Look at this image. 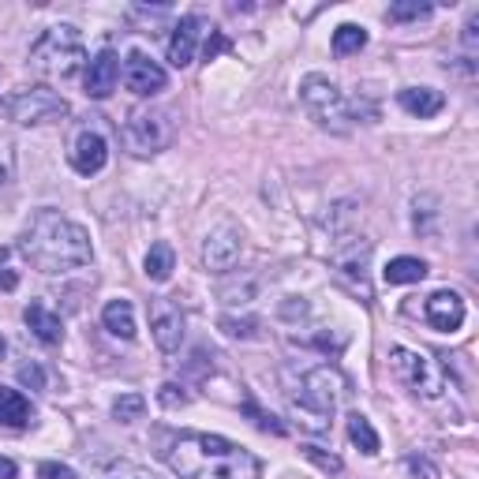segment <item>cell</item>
Wrapping results in <instances>:
<instances>
[{"instance_id": "cell-1", "label": "cell", "mask_w": 479, "mask_h": 479, "mask_svg": "<svg viewBox=\"0 0 479 479\" xmlns=\"http://www.w3.org/2000/svg\"><path fill=\"white\" fill-rule=\"evenodd\" d=\"M162 457L180 479H262V461L255 453L207 431L165 434Z\"/></svg>"}, {"instance_id": "cell-2", "label": "cell", "mask_w": 479, "mask_h": 479, "mask_svg": "<svg viewBox=\"0 0 479 479\" xmlns=\"http://www.w3.org/2000/svg\"><path fill=\"white\" fill-rule=\"evenodd\" d=\"M23 255L42 270V273H68L87 266L94 248H90V232L83 225H75L71 218L57 210H37L23 232Z\"/></svg>"}, {"instance_id": "cell-3", "label": "cell", "mask_w": 479, "mask_h": 479, "mask_svg": "<svg viewBox=\"0 0 479 479\" xmlns=\"http://www.w3.org/2000/svg\"><path fill=\"white\" fill-rule=\"evenodd\" d=\"M337 397H341V378L330 367H314L289 393V405H293V416L303 431L323 434V431H330V416L337 409Z\"/></svg>"}, {"instance_id": "cell-4", "label": "cell", "mask_w": 479, "mask_h": 479, "mask_svg": "<svg viewBox=\"0 0 479 479\" xmlns=\"http://www.w3.org/2000/svg\"><path fill=\"white\" fill-rule=\"evenodd\" d=\"M30 64L42 71V75H53V79H71L79 68L87 64V46H83V34L75 27L60 23V27H49L37 42L30 46Z\"/></svg>"}, {"instance_id": "cell-5", "label": "cell", "mask_w": 479, "mask_h": 479, "mask_svg": "<svg viewBox=\"0 0 479 479\" xmlns=\"http://www.w3.org/2000/svg\"><path fill=\"white\" fill-rule=\"evenodd\" d=\"M300 101L303 109L311 112V120L318 128H326V132H348L352 128V120H356V101H348L341 94L337 83H330L326 75H303V83H300Z\"/></svg>"}, {"instance_id": "cell-6", "label": "cell", "mask_w": 479, "mask_h": 479, "mask_svg": "<svg viewBox=\"0 0 479 479\" xmlns=\"http://www.w3.org/2000/svg\"><path fill=\"white\" fill-rule=\"evenodd\" d=\"M5 112L16 124H46V120L68 116V101L49 87H23L5 98Z\"/></svg>"}, {"instance_id": "cell-7", "label": "cell", "mask_w": 479, "mask_h": 479, "mask_svg": "<svg viewBox=\"0 0 479 479\" xmlns=\"http://www.w3.org/2000/svg\"><path fill=\"white\" fill-rule=\"evenodd\" d=\"M389 364H393V371H397V378H401L412 393H420V397H438L442 393V375H438V367L431 364L427 356H420V352H412V348H389Z\"/></svg>"}, {"instance_id": "cell-8", "label": "cell", "mask_w": 479, "mask_h": 479, "mask_svg": "<svg viewBox=\"0 0 479 479\" xmlns=\"http://www.w3.org/2000/svg\"><path fill=\"white\" fill-rule=\"evenodd\" d=\"M173 143V116L165 109H139L128 120V146L135 154H157Z\"/></svg>"}, {"instance_id": "cell-9", "label": "cell", "mask_w": 479, "mask_h": 479, "mask_svg": "<svg viewBox=\"0 0 479 479\" xmlns=\"http://www.w3.org/2000/svg\"><path fill=\"white\" fill-rule=\"evenodd\" d=\"M150 334H154V345L165 356L180 352V345H184V311L169 296H154V303H150Z\"/></svg>"}, {"instance_id": "cell-10", "label": "cell", "mask_w": 479, "mask_h": 479, "mask_svg": "<svg viewBox=\"0 0 479 479\" xmlns=\"http://www.w3.org/2000/svg\"><path fill=\"white\" fill-rule=\"evenodd\" d=\"M124 83H128L132 94H139V98H154V94H162V90H165L169 75H165V68L157 64L154 57H146L143 49H132L128 60H124Z\"/></svg>"}, {"instance_id": "cell-11", "label": "cell", "mask_w": 479, "mask_h": 479, "mask_svg": "<svg viewBox=\"0 0 479 479\" xmlns=\"http://www.w3.org/2000/svg\"><path fill=\"white\" fill-rule=\"evenodd\" d=\"M367 259H371V244L364 236L348 240V244H337V251H334V266L341 273V282H348L356 293H364V296H371V289H367Z\"/></svg>"}, {"instance_id": "cell-12", "label": "cell", "mask_w": 479, "mask_h": 479, "mask_svg": "<svg viewBox=\"0 0 479 479\" xmlns=\"http://www.w3.org/2000/svg\"><path fill=\"white\" fill-rule=\"evenodd\" d=\"M240 248H244V240L232 225H218L207 240H203V266L214 270V273H225L240 262Z\"/></svg>"}, {"instance_id": "cell-13", "label": "cell", "mask_w": 479, "mask_h": 479, "mask_svg": "<svg viewBox=\"0 0 479 479\" xmlns=\"http://www.w3.org/2000/svg\"><path fill=\"white\" fill-rule=\"evenodd\" d=\"M68 157H71V169H75L79 176H94V173H101V169H105V162H109V143H105V135H101V132L83 128V132L75 135V143H71Z\"/></svg>"}, {"instance_id": "cell-14", "label": "cell", "mask_w": 479, "mask_h": 479, "mask_svg": "<svg viewBox=\"0 0 479 479\" xmlns=\"http://www.w3.org/2000/svg\"><path fill=\"white\" fill-rule=\"evenodd\" d=\"M423 318H427V323H431L434 330L457 334V330L464 326V300H461L457 293L442 289V293L427 296V303H423Z\"/></svg>"}, {"instance_id": "cell-15", "label": "cell", "mask_w": 479, "mask_h": 479, "mask_svg": "<svg viewBox=\"0 0 479 479\" xmlns=\"http://www.w3.org/2000/svg\"><path fill=\"white\" fill-rule=\"evenodd\" d=\"M120 79V57L112 49H101L98 57L87 60V94L90 98H109Z\"/></svg>"}, {"instance_id": "cell-16", "label": "cell", "mask_w": 479, "mask_h": 479, "mask_svg": "<svg viewBox=\"0 0 479 479\" xmlns=\"http://www.w3.org/2000/svg\"><path fill=\"white\" fill-rule=\"evenodd\" d=\"M198 34H203V16H184L169 37V64L173 68H187L198 46Z\"/></svg>"}, {"instance_id": "cell-17", "label": "cell", "mask_w": 479, "mask_h": 479, "mask_svg": "<svg viewBox=\"0 0 479 479\" xmlns=\"http://www.w3.org/2000/svg\"><path fill=\"white\" fill-rule=\"evenodd\" d=\"M23 323H27V330H30L37 341H42V345H60V341H64V323H60V314H53L42 300L27 303Z\"/></svg>"}, {"instance_id": "cell-18", "label": "cell", "mask_w": 479, "mask_h": 479, "mask_svg": "<svg viewBox=\"0 0 479 479\" xmlns=\"http://www.w3.org/2000/svg\"><path fill=\"white\" fill-rule=\"evenodd\" d=\"M397 101H401L405 112H412V116H420V120L442 112V105H446L442 90H431V87H409V90L397 94Z\"/></svg>"}, {"instance_id": "cell-19", "label": "cell", "mask_w": 479, "mask_h": 479, "mask_svg": "<svg viewBox=\"0 0 479 479\" xmlns=\"http://www.w3.org/2000/svg\"><path fill=\"white\" fill-rule=\"evenodd\" d=\"M101 326L112 337H120V341H132L135 337V311H132V303L128 300H109L105 311H101Z\"/></svg>"}, {"instance_id": "cell-20", "label": "cell", "mask_w": 479, "mask_h": 479, "mask_svg": "<svg viewBox=\"0 0 479 479\" xmlns=\"http://www.w3.org/2000/svg\"><path fill=\"white\" fill-rule=\"evenodd\" d=\"M386 285H416L427 277V262L423 259H412V255H401V259H389V266L382 270Z\"/></svg>"}, {"instance_id": "cell-21", "label": "cell", "mask_w": 479, "mask_h": 479, "mask_svg": "<svg viewBox=\"0 0 479 479\" xmlns=\"http://www.w3.org/2000/svg\"><path fill=\"white\" fill-rule=\"evenodd\" d=\"M0 423L5 427H27L30 423V401L19 389L0 386Z\"/></svg>"}, {"instance_id": "cell-22", "label": "cell", "mask_w": 479, "mask_h": 479, "mask_svg": "<svg viewBox=\"0 0 479 479\" xmlns=\"http://www.w3.org/2000/svg\"><path fill=\"white\" fill-rule=\"evenodd\" d=\"M98 479H162L157 472L135 464V461H124V457H112V461H101L98 464Z\"/></svg>"}, {"instance_id": "cell-23", "label": "cell", "mask_w": 479, "mask_h": 479, "mask_svg": "<svg viewBox=\"0 0 479 479\" xmlns=\"http://www.w3.org/2000/svg\"><path fill=\"white\" fill-rule=\"evenodd\" d=\"M173 266H176V255H173V248L165 244V240L146 251V277H150V282H169Z\"/></svg>"}, {"instance_id": "cell-24", "label": "cell", "mask_w": 479, "mask_h": 479, "mask_svg": "<svg viewBox=\"0 0 479 479\" xmlns=\"http://www.w3.org/2000/svg\"><path fill=\"white\" fill-rule=\"evenodd\" d=\"M348 438H352V446H359V453H378V434H375V427H371V420L367 416H359V412H352L348 416Z\"/></svg>"}, {"instance_id": "cell-25", "label": "cell", "mask_w": 479, "mask_h": 479, "mask_svg": "<svg viewBox=\"0 0 479 479\" xmlns=\"http://www.w3.org/2000/svg\"><path fill=\"white\" fill-rule=\"evenodd\" d=\"M364 46H367V30H364V27L345 23V27L334 30V53H337V57H352V53H359Z\"/></svg>"}, {"instance_id": "cell-26", "label": "cell", "mask_w": 479, "mask_h": 479, "mask_svg": "<svg viewBox=\"0 0 479 479\" xmlns=\"http://www.w3.org/2000/svg\"><path fill=\"white\" fill-rule=\"evenodd\" d=\"M143 412H146V397L143 393H124V397H116V401H112V416L120 423H135V420H143Z\"/></svg>"}, {"instance_id": "cell-27", "label": "cell", "mask_w": 479, "mask_h": 479, "mask_svg": "<svg viewBox=\"0 0 479 479\" xmlns=\"http://www.w3.org/2000/svg\"><path fill=\"white\" fill-rule=\"evenodd\" d=\"M434 8L431 5H420V0H397V5H389V23H412V19H427Z\"/></svg>"}, {"instance_id": "cell-28", "label": "cell", "mask_w": 479, "mask_h": 479, "mask_svg": "<svg viewBox=\"0 0 479 479\" xmlns=\"http://www.w3.org/2000/svg\"><path fill=\"white\" fill-rule=\"evenodd\" d=\"M221 330H225L229 337L251 341V337H259V318H232V314H225V318H221Z\"/></svg>"}, {"instance_id": "cell-29", "label": "cell", "mask_w": 479, "mask_h": 479, "mask_svg": "<svg viewBox=\"0 0 479 479\" xmlns=\"http://www.w3.org/2000/svg\"><path fill=\"white\" fill-rule=\"evenodd\" d=\"M300 450H303V457H307L314 468H323L326 475H337V472L345 468L337 453H326V450H318V446H300Z\"/></svg>"}, {"instance_id": "cell-30", "label": "cell", "mask_w": 479, "mask_h": 479, "mask_svg": "<svg viewBox=\"0 0 479 479\" xmlns=\"http://www.w3.org/2000/svg\"><path fill=\"white\" fill-rule=\"evenodd\" d=\"M157 401H162L165 409H184V405H187V393H184V386L165 382L162 389H157Z\"/></svg>"}, {"instance_id": "cell-31", "label": "cell", "mask_w": 479, "mask_h": 479, "mask_svg": "<svg viewBox=\"0 0 479 479\" xmlns=\"http://www.w3.org/2000/svg\"><path fill=\"white\" fill-rule=\"evenodd\" d=\"M37 479H75V472L60 461H42L37 464Z\"/></svg>"}, {"instance_id": "cell-32", "label": "cell", "mask_w": 479, "mask_h": 479, "mask_svg": "<svg viewBox=\"0 0 479 479\" xmlns=\"http://www.w3.org/2000/svg\"><path fill=\"white\" fill-rule=\"evenodd\" d=\"M19 382L30 386V389H46V371L37 367V364H23L19 367Z\"/></svg>"}, {"instance_id": "cell-33", "label": "cell", "mask_w": 479, "mask_h": 479, "mask_svg": "<svg viewBox=\"0 0 479 479\" xmlns=\"http://www.w3.org/2000/svg\"><path fill=\"white\" fill-rule=\"evenodd\" d=\"M409 472L416 479H438V468L427 461V457H409Z\"/></svg>"}, {"instance_id": "cell-34", "label": "cell", "mask_w": 479, "mask_h": 479, "mask_svg": "<svg viewBox=\"0 0 479 479\" xmlns=\"http://www.w3.org/2000/svg\"><path fill=\"white\" fill-rule=\"evenodd\" d=\"M244 409H248V416H251V420H255V423H259L262 431H273V434H282V431H285L282 423H273V416H266V412H259V409H255V401H248Z\"/></svg>"}, {"instance_id": "cell-35", "label": "cell", "mask_w": 479, "mask_h": 479, "mask_svg": "<svg viewBox=\"0 0 479 479\" xmlns=\"http://www.w3.org/2000/svg\"><path fill=\"white\" fill-rule=\"evenodd\" d=\"M225 49H229V37H225L221 30H214V34H210V42H207V60H214V57L225 53Z\"/></svg>"}, {"instance_id": "cell-36", "label": "cell", "mask_w": 479, "mask_h": 479, "mask_svg": "<svg viewBox=\"0 0 479 479\" xmlns=\"http://www.w3.org/2000/svg\"><path fill=\"white\" fill-rule=\"evenodd\" d=\"M0 262H5V251H0ZM19 285V277H16V270H8V266H0V289L5 293H12Z\"/></svg>"}, {"instance_id": "cell-37", "label": "cell", "mask_w": 479, "mask_h": 479, "mask_svg": "<svg viewBox=\"0 0 479 479\" xmlns=\"http://www.w3.org/2000/svg\"><path fill=\"white\" fill-rule=\"evenodd\" d=\"M475 27H479V12H472V19L464 23V46L475 49Z\"/></svg>"}, {"instance_id": "cell-38", "label": "cell", "mask_w": 479, "mask_h": 479, "mask_svg": "<svg viewBox=\"0 0 479 479\" xmlns=\"http://www.w3.org/2000/svg\"><path fill=\"white\" fill-rule=\"evenodd\" d=\"M16 461H8V457H0V479H16Z\"/></svg>"}, {"instance_id": "cell-39", "label": "cell", "mask_w": 479, "mask_h": 479, "mask_svg": "<svg viewBox=\"0 0 479 479\" xmlns=\"http://www.w3.org/2000/svg\"><path fill=\"white\" fill-rule=\"evenodd\" d=\"M5 352H8V341H5V337H0V359H5Z\"/></svg>"}, {"instance_id": "cell-40", "label": "cell", "mask_w": 479, "mask_h": 479, "mask_svg": "<svg viewBox=\"0 0 479 479\" xmlns=\"http://www.w3.org/2000/svg\"><path fill=\"white\" fill-rule=\"evenodd\" d=\"M5 180H8V169H5V165H0V184H5Z\"/></svg>"}]
</instances>
